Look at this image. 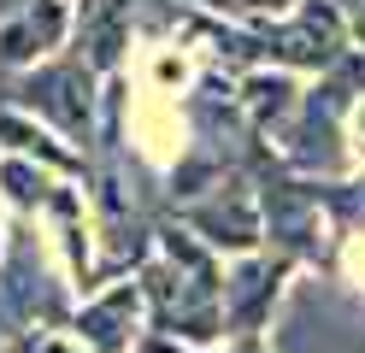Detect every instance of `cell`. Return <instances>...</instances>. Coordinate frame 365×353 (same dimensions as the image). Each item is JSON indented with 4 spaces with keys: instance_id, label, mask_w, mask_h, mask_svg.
I'll return each mask as SVG.
<instances>
[{
    "instance_id": "52a82bcc",
    "label": "cell",
    "mask_w": 365,
    "mask_h": 353,
    "mask_svg": "<svg viewBox=\"0 0 365 353\" xmlns=\"http://www.w3.org/2000/svg\"><path fill=\"white\" fill-rule=\"evenodd\" d=\"M130 47V6L124 0H83L77 12V59L95 71V77H106V71H118Z\"/></svg>"
},
{
    "instance_id": "8fae6325",
    "label": "cell",
    "mask_w": 365,
    "mask_h": 353,
    "mask_svg": "<svg viewBox=\"0 0 365 353\" xmlns=\"http://www.w3.org/2000/svg\"><path fill=\"white\" fill-rule=\"evenodd\" d=\"M182 6H200V12H218V18H230V24H247V30H259V24L289 18L301 0H182Z\"/></svg>"
},
{
    "instance_id": "9c48e42d",
    "label": "cell",
    "mask_w": 365,
    "mask_h": 353,
    "mask_svg": "<svg viewBox=\"0 0 365 353\" xmlns=\"http://www.w3.org/2000/svg\"><path fill=\"white\" fill-rule=\"evenodd\" d=\"M53 141H65V135H53L48 124H30V112H18V106L0 112V148L24 153V159H41V165H53V171H77V153L53 148Z\"/></svg>"
},
{
    "instance_id": "3957f363",
    "label": "cell",
    "mask_w": 365,
    "mask_h": 353,
    "mask_svg": "<svg viewBox=\"0 0 365 353\" xmlns=\"http://www.w3.org/2000/svg\"><path fill=\"white\" fill-rule=\"evenodd\" d=\"M254 41H265V53L277 65H289V71H336L348 59V47H354L336 0H301L289 18L259 24Z\"/></svg>"
},
{
    "instance_id": "5b68a950",
    "label": "cell",
    "mask_w": 365,
    "mask_h": 353,
    "mask_svg": "<svg viewBox=\"0 0 365 353\" xmlns=\"http://www.w3.org/2000/svg\"><path fill=\"white\" fill-rule=\"evenodd\" d=\"M189 230L207 247H230V253H254L265 242V206L247 195L242 183H218L212 200L189 206Z\"/></svg>"
},
{
    "instance_id": "ba28073f",
    "label": "cell",
    "mask_w": 365,
    "mask_h": 353,
    "mask_svg": "<svg viewBox=\"0 0 365 353\" xmlns=\"http://www.w3.org/2000/svg\"><path fill=\"white\" fill-rule=\"evenodd\" d=\"M289 271V259H242V265L224 277V318L236 329H259V318L277 300V282Z\"/></svg>"
},
{
    "instance_id": "30bf717a",
    "label": "cell",
    "mask_w": 365,
    "mask_h": 353,
    "mask_svg": "<svg viewBox=\"0 0 365 353\" xmlns=\"http://www.w3.org/2000/svg\"><path fill=\"white\" fill-rule=\"evenodd\" d=\"M242 106H247V118H254V130L289 124V118L301 112V88H294L283 71H254V77L242 83Z\"/></svg>"
},
{
    "instance_id": "4fadbf2b",
    "label": "cell",
    "mask_w": 365,
    "mask_h": 353,
    "mask_svg": "<svg viewBox=\"0 0 365 353\" xmlns=\"http://www.w3.org/2000/svg\"><path fill=\"white\" fill-rule=\"evenodd\" d=\"M341 6V24H348V41L365 53V0H336Z\"/></svg>"
},
{
    "instance_id": "277c9868",
    "label": "cell",
    "mask_w": 365,
    "mask_h": 353,
    "mask_svg": "<svg viewBox=\"0 0 365 353\" xmlns=\"http://www.w3.org/2000/svg\"><path fill=\"white\" fill-rule=\"evenodd\" d=\"M71 30H77L71 0H0V71L24 77V71L48 65Z\"/></svg>"
},
{
    "instance_id": "7a4b0ae2",
    "label": "cell",
    "mask_w": 365,
    "mask_h": 353,
    "mask_svg": "<svg viewBox=\"0 0 365 353\" xmlns=\"http://www.w3.org/2000/svg\"><path fill=\"white\" fill-rule=\"evenodd\" d=\"M12 106L30 112L36 124L59 130L65 141H88V124H95V71L83 59H48L12 83Z\"/></svg>"
},
{
    "instance_id": "8992f818",
    "label": "cell",
    "mask_w": 365,
    "mask_h": 353,
    "mask_svg": "<svg viewBox=\"0 0 365 353\" xmlns=\"http://www.w3.org/2000/svg\"><path fill=\"white\" fill-rule=\"evenodd\" d=\"M148 318V289L142 282H112L106 295H95L77 312V342L88 353H130Z\"/></svg>"
},
{
    "instance_id": "6da1fadb",
    "label": "cell",
    "mask_w": 365,
    "mask_h": 353,
    "mask_svg": "<svg viewBox=\"0 0 365 353\" xmlns=\"http://www.w3.org/2000/svg\"><path fill=\"white\" fill-rule=\"evenodd\" d=\"M142 289L153 300V324L182 342H207L224 329V271L195 235H159V259L148 265Z\"/></svg>"
},
{
    "instance_id": "7c38bea8",
    "label": "cell",
    "mask_w": 365,
    "mask_h": 353,
    "mask_svg": "<svg viewBox=\"0 0 365 353\" xmlns=\"http://www.w3.org/2000/svg\"><path fill=\"white\" fill-rule=\"evenodd\" d=\"M341 135H348V153L365 165V94L348 106V124H341Z\"/></svg>"
}]
</instances>
